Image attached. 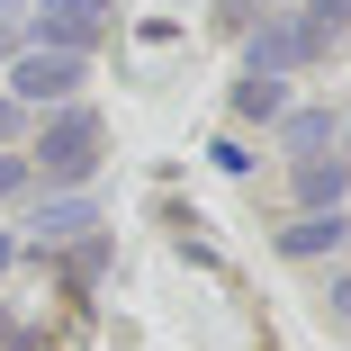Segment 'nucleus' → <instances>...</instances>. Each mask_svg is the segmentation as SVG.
Wrapping results in <instances>:
<instances>
[{"mask_svg":"<svg viewBox=\"0 0 351 351\" xmlns=\"http://www.w3.org/2000/svg\"><path fill=\"white\" fill-rule=\"evenodd\" d=\"M73 82H82L73 54H27V63H19V99H63Z\"/></svg>","mask_w":351,"mask_h":351,"instance_id":"nucleus-1","label":"nucleus"},{"mask_svg":"<svg viewBox=\"0 0 351 351\" xmlns=\"http://www.w3.org/2000/svg\"><path fill=\"white\" fill-rule=\"evenodd\" d=\"M90 135H99L90 117H63V126L45 135V171H90Z\"/></svg>","mask_w":351,"mask_h":351,"instance_id":"nucleus-2","label":"nucleus"},{"mask_svg":"<svg viewBox=\"0 0 351 351\" xmlns=\"http://www.w3.org/2000/svg\"><path fill=\"white\" fill-rule=\"evenodd\" d=\"M90 27H99V0H54V10L36 19V36H63V45H82Z\"/></svg>","mask_w":351,"mask_h":351,"instance_id":"nucleus-3","label":"nucleus"},{"mask_svg":"<svg viewBox=\"0 0 351 351\" xmlns=\"http://www.w3.org/2000/svg\"><path fill=\"white\" fill-rule=\"evenodd\" d=\"M324 243H342V217H306V226H289V252H324Z\"/></svg>","mask_w":351,"mask_h":351,"instance_id":"nucleus-4","label":"nucleus"},{"mask_svg":"<svg viewBox=\"0 0 351 351\" xmlns=\"http://www.w3.org/2000/svg\"><path fill=\"white\" fill-rule=\"evenodd\" d=\"M298 189H306V198H342V162H306Z\"/></svg>","mask_w":351,"mask_h":351,"instance_id":"nucleus-5","label":"nucleus"},{"mask_svg":"<svg viewBox=\"0 0 351 351\" xmlns=\"http://www.w3.org/2000/svg\"><path fill=\"white\" fill-rule=\"evenodd\" d=\"M19 180H27V162H0V198H10V189H19Z\"/></svg>","mask_w":351,"mask_h":351,"instance_id":"nucleus-6","label":"nucleus"},{"mask_svg":"<svg viewBox=\"0 0 351 351\" xmlns=\"http://www.w3.org/2000/svg\"><path fill=\"white\" fill-rule=\"evenodd\" d=\"M333 306H351V279H342V289H333Z\"/></svg>","mask_w":351,"mask_h":351,"instance_id":"nucleus-7","label":"nucleus"},{"mask_svg":"<svg viewBox=\"0 0 351 351\" xmlns=\"http://www.w3.org/2000/svg\"><path fill=\"white\" fill-rule=\"evenodd\" d=\"M10 117H19V108H0V135H10Z\"/></svg>","mask_w":351,"mask_h":351,"instance_id":"nucleus-8","label":"nucleus"}]
</instances>
